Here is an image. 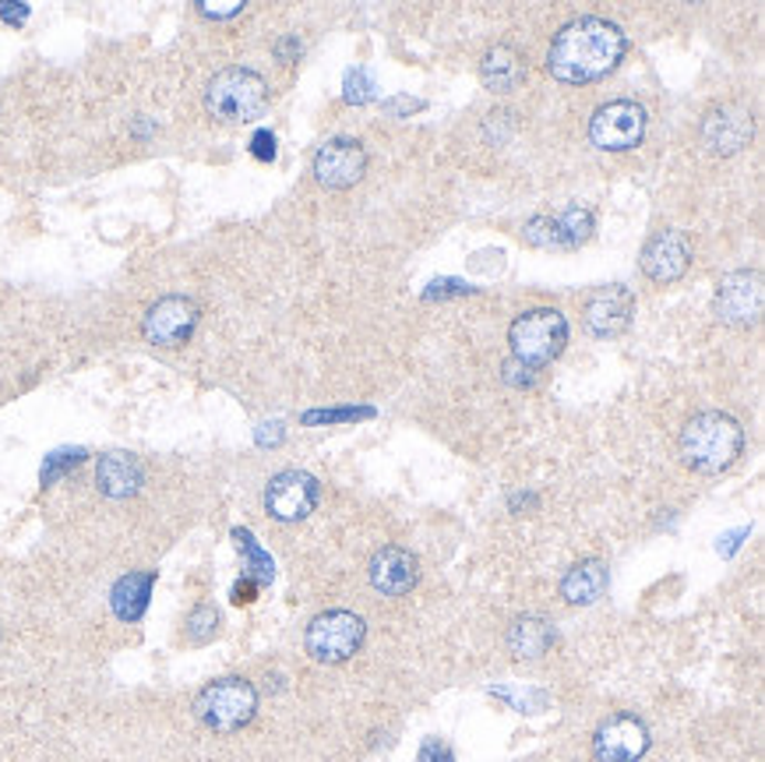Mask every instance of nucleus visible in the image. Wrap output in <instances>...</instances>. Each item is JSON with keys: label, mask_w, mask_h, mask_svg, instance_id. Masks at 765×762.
<instances>
[{"label": "nucleus", "mask_w": 765, "mask_h": 762, "mask_svg": "<svg viewBox=\"0 0 765 762\" xmlns=\"http://www.w3.org/2000/svg\"><path fill=\"white\" fill-rule=\"evenodd\" d=\"M367 639V622L353 610H325L311 625L304 646L318 664H346L353 654H360Z\"/></svg>", "instance_id": "423d86ee"}, {"label": "nucleus", "mask_w": 765, "mask_h": 762, "mask_svg": "<svg viewBox=\"0 0 765 762\" xmlns=\"http://www.w3.org/2000/svg\"><path fill=\"white\" fill-rule=\"evenodd\" d=\"M82 459H85V452H82V449H64V452H53V456L46 459V467H43V484H53V480H57L61 473H67V470H74V467H78Z\"/></svg>", "instance_id": "cd10ccee"}, {"label": "nucleus", "mask_w": 765, "mask_h": 762, "mask_svg": "<svg viewBox=\"0 0 765 762\" xmlns=\"http://www.w3.org/2000/svg\"><path fill=\"white\" fill-rule=\"evenodd\" d=\"M755 135V121L744 106H716L702 121V145L713 156H737Z\"/></svg>", "instance_id": "2eb2a0df"}, {"label": "nucleus", "mask_w": 765, "mask_h": 762, "mask_svg": "<svg viewBox=\"0 0 765 762\" xmlns=\"http://www.w3.org/2000/svg\"><path fill=\"white\" fill-rule=\"evenodd\" d=\"M607 589V565L600 557H583L578 565H572L562 580V597L572 607H589L604 597Z\"/></svg>", "instance_id": "6ab92c4d"}, {"label": "nucleus", "mask_w": 765, "mask_h": 762, "mask_svg": "<svg viewBox=\"0 0 765 762\" xmlns=\"http://www.w3.org/2000/svg\"><path fill=\"white\" fill-rule=\"evenodd\" d=\"M509 343H512V361L526 364L530 370H539L562 357V349L568 343V322L557 307L522 311L509 328Z\"/></svg>", "instance_id": "20e7f679"}, {"label": "nucleus", "mask_w": 765, "mask_h": 762, "mask_svg": "<svg viewBox=\"0 0 765 762\" xmlns=\"http://www.w3.org/2000/svg\"><path fill=\"white\" fill-rule=\"evenodd\" d=\"M505 382H509V385L530 388V385L536 382V370H530L526 364H518V361H509V364H505Z\"/></svg>", "instance_id": "72a5a7b5"}, {"label": "nucleus", "mask_w": 765, "mask_h": 762, "mask_svg": "<svg viewBox=\"0 0 765 762\" xmlns=\"http://www.w3.org/2000/svg\"><path fill=\"white\" fill-rule=\"evenodd\" d=\"M367 417H375L370 406H335V410H307L304 424L318 427V424H346V420H367Z\"/></svg>", "instance_id": "bb28decb"}, {"label": "nucleus", "mask_w": 765, "mask_h": 762, "mask_svg": "<svg viewBox=\"0 0 765 762\" xmlns=\"http://www.w3.org/2000/svg\"><path fill=\"white\" fill-rule=\"evenodd\" d=\"M420 762H455V755H452V749L444 745V741L427 738L423 749H420Z\"/></svg>", "instance_id": "2f4dec72"}, {"label": "nucleus", "mask_w": 765, "mask_h": 762, "mask_svg": "<svg viewBox=\"0 0 765 762\" xmlns=\"http://www.w3.org/2000/svg\"><path fill=\"white\" fill-rule=\"evenodd\" d=\"M269 106V85L251 67H227L205 88V109L219 124H248L258 121Z\"/></svg>", "instance_id": "7ed1b4c3"}, {"label": "nucleus", "mask_w": 765, "mask_h": 762, "mask_svg": "<svg viewBox=\"0 0 765 762\" xmlns=\"http://www.w3.org/2000/svg\"><path fill=\"white\" fill-rule=\"evenodd\" d=\"M198 11L205 14V18H233V14H240L244 11V4H240V0H233V4H198Z\"/></svg>", "instance_id": "e433bc0d"}, {"label": "nucleus", "mask_w": 765, "mask_h": 762, "mask_svg": "<svg viewBox=\"0 0 765 762\" xmlns=\"http://www.w3.org/2000/svg\"><path fill=\"white\" fill-rule=\"evenodd\" d=\"M198 319L201 311L198 304L191 301V296H163V301H156L153 307L145 311V322H142V332L145 340L153 346H163V349H174V346H184L198 328Z\"/></svg>", "instance_id": "6e6552de"}, {"label": "nucleus", "mask_w": 765, "mask_h": 762, "mask_svg": "<svg viewBox=\"0 0 765 762\" xmlns=\"http://www.w3.org/2000/svg\"><path fill=\"white\" fill-rule=\"evenodd\" d=\"M646 106L636 100H610L589 117V142L604 153H628L646 138Z\"/></svg>", "instance_id": "0eeeda50"}, {"label": "nucleus", "mask_w": 765, "mask_h": 762, "mask_svg": "<svg viewBox=\"0 0 765 762\" xmlns=\"http://www.w3.org/2000/svg\"><path fill=\"white\" fill-rule=\"evenodd\" d=\"M625 50L628 40L621 25L607 22V18H575L554 35L547 50V71L551 79L565 85H589L618 67Z\"/></svg>", "instance_id": "f257e3e1"}, {"label": "nucleus", "mask_w": 765, "mask_h": 762, "mask_svg": "<svg viewBox=\"0 0 765 762\" xmlns=\"http://www.w3.org/2000/svg\"><path fill=\"white\" fill-rule=\"evenodd\" d=\"M156 586V572H127L124 580L114 583L109 589V607L120 622H138L148 607V597H153Z\"/></svg>", "instance_id": "412c9836"}, {"label": "nucleus", "mask_w": 765, "mask_h": 762, "mask_svg": "<svg viewBox=\"0 0 765 762\" xmlns=\"http://www.w3.org/2000/svg\"><path fill=\"white\" fill-rule=\"evenodd\" d=\"M258 597V580H240L237 586H233V604H251Z\"/></svg>", "instance_id": "4c0bfd02"}, {"label": "nucleus", "mask_w": 765, "mask_h": 762, "mask_svg": "<svg viewBox=\"0 0 765 762\" xmlns=\"http://www.w3.org/2000/svg\"><path fill=\"white\" fill-rule=\"evenodd\" d=\"M29 4H22V0H8V4H0V18H4V22H11V25H22L25 18H29Z\"/></svg>", "instance_id": "c9c22d12"}, {"label": "nucleus", "mask_w": 765, "mask_h": 762, "mask_svg": "<svg viewBox=\"0 0 765 762\" xmlns=\"http://www.w3.org/2000/svg\"><path fill=\"white\" fill-rule=\"evenodd\" d=\"M367 174V148L357 138H328L314 153V180L328 191H346Z\"/></svg>", "instance_id": "9d476101"}, {"label": "nucleus", "mask_w": 765, "mask_h": 762, "mask_svg": "<svg viewBox=\"0 0 765 762\" xmlns=\"http://www.w3.org/2000/svg\"><path fill=\"white\" fill-rule=\"evenodd\" d=\"M251 153H254V159H261V163H272V159H275V135L265 132V127H261V132H254V138H251Z\"/></svg>", "instance_id": "7c9ffc66"}, {"label": "nucleus", "mask_w": 765, "mask_h": 762, "mask_svg": "<svg viewBox=\"0 0 765 762\" xmlns=\"http://www.w3.org/2000/svg\"><path fill=\"white\" fill-rule=\"evenodd\" d=\"M557 227H562L565 240H568V248H578V244H586V240L593 237V212L586 206H568L565 212H557Z\"/></svg>", "instance_id": "b1692460"}, {"label": "nucleus", "mask_w": 765, "mask_h": 762, "mask_svg": "<svg viewBox=\"0 0 765 762\" xmlns=\"http://www.w3.org/2000/svg\"><path fill=\"white\" fill-rule=\"evenodd\" d=\"M765 286L758 269H737L720 279L716 290V319L723 325H755L762 314Z\"/></svg>", "instance_id": "9b49d317"}, {"label": "nucleus", "mask_w": 765, "mask_h": 762, "mask_svg": "<svg viewBox=\"0 0 765 762\" xmlns=\"http://www.w3.org/2000/svg\"><path fill=\"white\" fill-rule=\"evenodd\" d=\"M554 643H557V628L551 618L526 615V618H515L509 628V649L515 660H539Z\"/></svg>", "instance_id": "aec40b11"}, {"label": "nucleus", "mask_w": 765, "mask_h": 762, "mask_svg": "<svg viewBox=\"0 0 765 762\" xmlns=\"http://www.w3.org/2000/svg\"><path fill=\"white\" fill-rule=\"evenodd\" d=\"M744 536H748V530H734V533H726L723 541L716 544V551H720L723 557H731V554L741 547V541H744Z\"/></svg>", "instance_id": "58836bf2"}, {"label": "nucleus", "mask_w": 765, "mask_h": 762, "mask_svg": "<svg viewBox=\"0 0 765 762\" xmlns=\"http://www.w3.org/2000/svg\"><path fill=\"white\" fill-rule=\"evenodd\" d=\"M480 82L494 96H509L522 82H526V58L512 46H491L480 61Z\"/></svg>", "instance_id": "f3484780"}, {"label": "nucleus", "mask_w": 765, "mask_h": 762, "mask_svg": "<svg viewBox=\"0 0 765 762\" xmlns=\"http://www.w3.org/2000/svg\"><path fill=\"white\" fill-rule=\"evenodd\" d=\"M254 438H258V445H261V449H265V445H269V449H272V445H279V441H283V438H286V424H283V420L261 424Z\"/></svg>", "instance_id": "473e14b6"}, {"label": "nucleus", "mask_w": 765, "mask_h": 762, "mask_svg": "<svg viewBox=\"0 0 765 762\" xmlns=\"http://www.w3.org/2000/svg\"><path fill=\"white\" fill-rule=\"evenodd\" d=\"M233 541H237V547L244 551V557H248L251 580H258V583H272V575H275V562H272V554L254 541V533L237 526V530H233Z\"/></svg>", "instance_id": "4be33fe9"}, {"label": "nucleus", "mask_w": 765, "mask_h": 762, "mask_svg": "<svg viewBox=\"0 0 765 762\" xmlns=\"http://www.w3.org/2000/svg\"><path fill=\"white\" fill-rule=\"evenodd\" d=\"M427 103L423 100H417V96H391V100H385L381 103V109L388 117H409V114H417V109H423Z\"/></svg>", "instance_id": "c85d7f7f"}, {"label": "nucleus", "mask_w": 765, "mask_h": 762, "mask_svg": "<svg viewBox=\"0 0 765 762\" xmlns=\"http://www.w3.org/2000/svg\"><path fill=\"white\" fill-rule=\"evenodd\" d=\"M522 237H526V244L544 248V251H565L568 248L562 227H557V216H533L526 227H522Z\"/></svg>", "instance_id": "5701e85b"}, {"label": "nucleus", "mask_w": 765, "mask_h": 762, "mask_svg": "<svg viewBox=\"0 0 765 762\" xmlns=\"http://www.w3.org/2000/svg\"><path fill=\"white\" fill-rule=\"evenodd\" d=\"M367 575H370V586H375L381 597H406L420 580V562H417V554H409L406 547H381L370 557Z\"/></svg>", "instance_id": "dca6fc26"}, {"label": "nucleus", "mask_w": 765, "mask_h": 762, "mask_svg": "<svg viewBox=\"0 0 765 762\" xmlns=\"http://www.w3.org/2000/svg\"><path fill=\"white\" fill-rule=\"evenodd\" d=\"M343 96H346V103H353V106L375 103V100H378V82H375V74H370L367 67H349L346 79H343Z\"/></svg>", "instance_id": "393cba45"}, {"label": "nucleus", "mask_w": 765, "mask_h": 762, "mask_svg": "<svg viewBox=\"0 0 765 762\" xmlns=\"http://www.w3.org/2000/svg\"><path fill=\"white\" fill-rule=\"evenodd\" d=\"M195 713L212 731H240L258 713V689L248 678H219L198 692Z\"/></svg>", "instance_id": "39448f33"}, {"label": "nucleus", "mask_w": 765, "mask_h": 762, "mask_svg": "<svg viewBox=\"0 0 765 762\" xmlns=\"http://www.w3.org/2000/svg\"><path fill=\"white\" fill-rule=\"evenodd\" d=\"M509 505H512V512H518L522 515V509H536L539 505V498L536 494H512V501H509Z\"/></svg>", "instance_id": "ea45409f"}, {"label": "nucleus", "mask_w": 765, "mask_h": 762, "mask_svg": "<svg viewBox=\"0 0 765 762\" xmlns=\"http://www.w3.org/2000/svg\"><path fill=\"white\" fill-rule=\"evenodd\" d=\"M304 53V46H301V40H296V35H283V40L275 43V58L283 61V64H293L296 58H301Z\"/></svg>", "instance_id": "f704fd0d"}, {"label": "nucleus", "mask_w": 765, "mask_h": 762, "mask_svg": "<svg viewBox=\"0 0 765 762\" xmlns=\"http://www.w3.org/2000/svg\"><path fill=\"white\" fill-rule=\"evenodd\" d=\"M649 752V728L631 713L607 717L593 734L596 762H639Z\"/></svg>", "instance_id": "ddd939ff"}, {"label": "nucleus", "mask_w": 765, "mask_h": 762, "mask_svg": "<svg viewBox=\"0 0 765 762\" xmlns=\"http://www.w3.org/2000/svg\"><path fill=\"white\" fill-rule=\"evenodd\" d=\"M459 293H473V286L462 283V279H438V283H431V290L423 293V301H438V296H459Z\"/></svg>", "instance_id": "c756f323"}, {"label": "nucleus", "mask_w": 765, "mask_h": 762, "mask_svg": "<svg viewBox=\"0 0 765 762\" xmlns=\"http://www.w3.org/2000/svg\"><path fill=\"white\" fill-rule=\"evenodd\" d=\"M681 462L695 473H723L731 470L744 449V427L720 410H705L692 417L681 431Z\"/></svg>", "instance_id": "f03ea898"}, {"label": "nucleus", "mask_w": 765, "mask_h": 762, "mask_svg": "<svg viewBox=\"0 0 765 762\" xmlns=\"http://www.w3.org/2000/svg\"><path fill=\"white\" fill-rule=\"evenodd\" d=\"M96 484L106 498H130L142 491L145 470L130 452H106L96 467Z\"/></svg>", "instance_id": "a211bd4d"}, {"label": "nucleus", "mask_w": 765, "mask_h": 762, "mask_svg": "<svg viewBox=\"0 0 765 762\" xmlns=\"http://www.w3.org/2000/svg\"><path fill=\"white\" fill-rule=\"evenodd\" d=\"M322 488L318 480L304 470H283L269 480L265 488V512L279 523H301L314 509H318Z\"/></svg>", "instance_id": "1a4fd4ad"}, {"label": "nucleus", "mask_w": 765, "mask_h": 762, "mask_svg": "<svg viewBox=\"0 0 765 762\" xmlns=\"http://www.w3.org/2000/svg\"><path fill=\"white\" fill-rule=\"evenodd\" d=\"M631 314H636V293L621 283H610V286H596L586 296L583 325L596 340H614L631 325Z\"/></svg>", "instance_id": "f8f14e48"}, {"label": "nucleus", "mask_w": 765, "mask_h": 762, "mask_svg": "<svg viewBox=\"0 0 765 762\" xmlns=\"http://www.w3.org/2000/svg\"><path fill=\"white\" fill-rule=\"evenodd\" d=\"M639 265L646 279L652 283H678V279L692 269V240L684 237V230H657L642 248Z\"/></svg>", "instance_id": "4468645a"}, {"label": "nucleus", "mask_w": 765, "mask_h": 762, "mask_svg": "<svg viewBox=\"0 0 765 762\" xmlns=\"http://www.w3.org/2000/svg\"><path fill=\"white\" fill-rule=\"evenodd\" d=\"M184 631H188L191 643H209L216 631H219V610L212 604L195 607L191 615H188V622H184Z\"/></svg>", "instance_id": "a878e982"}]
</instances>
